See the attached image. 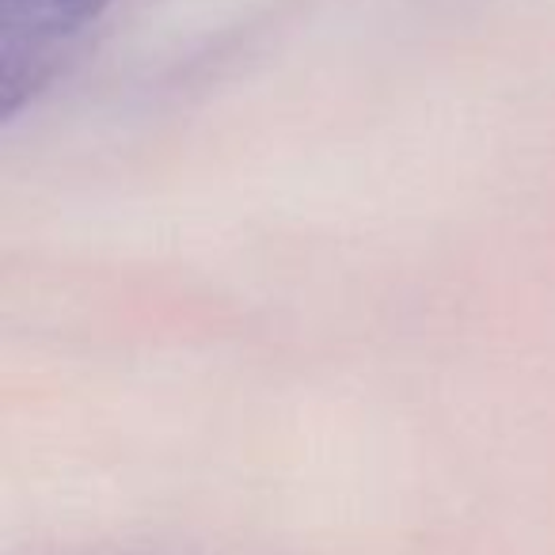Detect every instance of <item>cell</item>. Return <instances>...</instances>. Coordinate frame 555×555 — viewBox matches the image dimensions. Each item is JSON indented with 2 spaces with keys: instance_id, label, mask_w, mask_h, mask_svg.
Here are the masks:
<instances>
[{
  "instance_id": "1",
  "label": "cell",
  "mask_w": 555,
  "mask_h": 555,
  "mask_svg": "<svg viewBox=\"0 0 555 555\" xmlns=\"http://www.w3.org/2000/svg\"><path fill=\"white\" fill-rule=\"evenodd\" d=\"M115 0H0V111L16 118L80 50Z\"/></svg>"
}]
</instances>
